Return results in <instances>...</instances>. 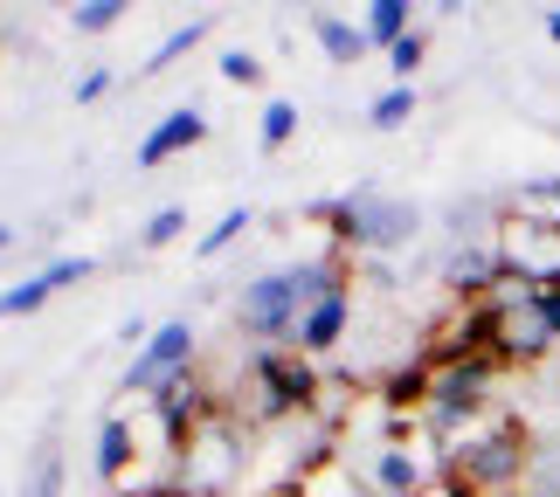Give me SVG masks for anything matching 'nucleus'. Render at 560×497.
<instances>
[{
  "label": "nucleus",
  "mask_w": 560,
  "mask_h": 497,
  "mask_svg": "<svg viewBox=\"0 0 560 497\" xmlns=\"http://www.w3.org/2000/svg\"><path fill=\"white\" fill-rule=\"evenodd\" d=\"M339 284H353V256L347 249L318 256V263L264 270V276L243 284V297H235V326H243V339H256V345H291V353H298V326H305V311L318 305V297H332Z\"/></svg>",
  "instance_id": "nucleus-1"
},
{
  "label": "nucleus",
  "mask_w": 560,
  "mask_h": 497,
  "mask_svg": "<svg viewBox=\"0 0 560 497\" xmlns=\"http://www.w3.org/2000/svg\"><path fill=\"white\" fill-rule=\"evenodd\" d=\"M312 222H326L332 249H347V256H395L422 235V208L387 187H353L339 201H312Z\"/></svg>",
  "instance_id": "nucleus-2"
},
{
  "label": "nucleus",
  "mask_w": 560,
  "mask_h": 497,
  "mask_svg": "<svg viewBox=\"0 0 560 497\" xmlns=\"http://www.w3.org/2000/svg\"><path fill=\"white\" fill-rule=\"evenodd\" d=\"M526 457H533V436L520 415H491L478 436H470L457 457H450L443 470H457V477L478 490V497H505L526 484Z\"/></svg>",
  "instance_id": "nucleus-3"
},
{
  "label": "nucleus",
  "mask_w": 560,
  "mask_h": 497,
  "mask_svg": "<svg viewBox=\"0 0 560 497\" xmlns=\"http://www.w3.org/2000/svg\"><path fill=\"white\" fill-rule=\"evenodd\" d=\"M243 470H249V436H243L229 415H214V422L194 428L187 449L174 457V484H180L187 497H235Z\"/></svg>",
  "instance_id": "nucleus-4"
},
{
  "label": "nucleus",
  "mask_w": 560,
  "mask_h": 497,
  "mask_svg": "<svg viewBox=\"0 0 560 497\" xmlns=\"http://www.w3.org/2000/svg\"><path fill=\"white\" fill-rule=\"evenodd\" d=\"M553 326L540 311V297H526V305H485V353L499 366H540L553 353Z\"/></svg>",
  "instance_id": "nucleus-5"
},
{
  "label": "nucleus",
  "mask_w": 560,
  "mask_h": 497,
  "mask_svg": "<svg viewBox=\"0 0 560 497\" xmlns=\"http://www.w3.org/2000/svg\"><path fill=\"white\" fill-rule=\"evenodd\" d=\"M491 242H499L505 276H520L533 291H560V228H533V222L499 208V235Z\"/></svg>",
  "instance_id": "nucleus-6"
},
{
  "label": "nucleus",
  "mask_w": 560,
  "mask_h": 497,
  "mask_svg": "<svg viewBox=\"0 0 560 497\" xmlns=\"http://www.w3.org/2000/svg\"><path fill=\"white\" fill-rule=\"evenodd\" d=\"M194 353H201V339H194L187 318H166V326H153V339H145V353L125 366V380H118V394H145L153 401L174 374H187Z\"/></svg>",
  "instance_id": "nucleus-7"
},
{
  "label": "nucleus",
  "mask_w": 560,
  "mask_h": 497,
  "mask_svg": "<svg viewBox=\"0 0 560 497\" xmlns=\"http://www.w3.org/2000/svg\"><path fill=\"white\" fill-rule=\"evenodd\" d=\"M249 380H264L291 415H312L318 387H326V374L312 366V353H291V345H256V353H249Z\"/></svg>",
  "instance_id": "nucleus-8"
},
{
  "label": "nucleus",
  "mask_w": 560,
  "mask_h": 497,
  "mask_svg": "<svg viewBox=\"0 0 560 497\" xmlns=\"http://www.w3.org/2000/svg\"><path fill=\"white\" fill-rule=\"evenodd\" d=\"M499 276H505V263H499V242H491V235L485 242H450L443 263H436L443 297H464V305H485Z\"/></svg>",
  "instance_id": "nucleus-9"
},
{
  "label": "nucleus",
  "mask_w": 560,
  "mask_h": 497,
  "mask_svg": "<svg viewBox=\"0 0 560 497\" xmlns=\"http://www.w3.org/2000/svg\"><path fill=\"white\" fill-rule=\"evenodd\" d=\"M436 457H422V449H408L401 436H387V442H374V457H368V477L360 484H374V490H387V497H422L429 484H436Z\"/></svg>",
  "instance_id": "nucleus-10"
},
{
  "label": "nucleus",
  "mask_w": 560,
  "mask_h": 497,
  "mask_svg": "<svg viewBox=\"0 0 560 497\" xmlns=\"http://www.w3.org/2000/svg\"><path fill=\"white\" fill-rule=\"evenodd\" d=\"M97 263L91 256H56V263H42V270H28L21 284H8L0 291V318H28V311H42L56 291H70V284H83Z\"/></svg>",
  "instance_id": "nucleus-11"
},
{
  "label": "nucleus",
  "mask_w": 560,
  "mask_h": 497,
  "mask_svg": "<svg viewBox=\"0 0 560 497\" xmlns=\"http://www.w3.org/2000/svg\"><path fill=\"white\" fill-rule=\"evenodd\" d=\"M201 139H208V118L194 111V104H174V111H166V118H153V132L139 139V173H160L166 159L194 153Z\"/></svg>",
  "instance_id": "nucleus-12"
},
{
  "label": "nucleus",
  "mask_w": 560,
  "mask_h": 497,
  "mask_svg": "<svg viewBox=\"0 0 560 497\" xmlns=\"http://www.w3.org/2000/svg\"><path fill=\"white\" fill-rule=\"evenodd\" d=\"M91 463H97V477H104V490H118L132 470L145 463V449H139V428L125 422V415H104L97 422V449H91Z\"/></svg>",
  "instance_id": "nucleus-13"
},
{
  "label": "nucleus",
  "mask_w": 560,
  "mask_h": 497,
  "mask_svg": "<svg viewBox=\"0 0 560 497\" xmlns=\"http://www.w3.org/2000/svg\"><path fill=\"white\" fill-rule=\"evenodd\" d=\"M347 326H353V284H339L332 297H318V305L305 311V326H298V353H332L339 339H347Z\"/></svg>",
  "instance_id": "nucleus-14"
},
{
  "label": "nucleus",
  "mask_w": 560,
  "mask_h": 497,
  "mask_svg": "<svg viewBox=\"0 0 560 497\" xmlns=\"http://www.w3.org/2000/svg\"><path fill=\"white\" fill-rule=\"evenodd\" d=\"M505 214H520V222H533V228H560V173H540V180H520L499 201Z\"/></svg>",
  "instance_id": "nucleus-15"
},
{
  "label": "nucleus",
  "mask_w": 560,
  "mask_h": 497,
  "mask_svg": "<svg viewBox=\"0 0 560 497\" xmlns=\"http://www.w3.org/2000/svg\"><path fill=\"white\" fill-rule=\"evenodd\" d=\"M305 28H312V42H318L332 62H360V56H368V28H360V21H347V14H332V8H312Z\"/></svg>",
  "instance_id": "nucleus-16"
},
{
  "label": "nucleus",
  "mask_w": 560,
  "mask_h": 497,
  "mask_svg": "<svg viewBox=\"0 0 560 497\" xmlns=\"http://www.w3.org/2000/svg\"><path fill=\"white\" fill-rule=\"evenodd\" d=\"M62 484H70V463H62V442H56V422H49V436L28 449V470H21V497H62Z\"/></svg>",
  "instance_id": "nucleus-17"
},
{
  "label": "nucleus",
  "mask_w": 560,
  "mask_h": 497,
  "mask_svg": "<svg viewBox=\"0 0 560 497\" xmlns=\"http://www.w3.org/2000/svg\"><path fill=\"white\" fill-rule=\"evenodd\" d=\"M360 28H368V49H395L401 35H416V8L408 0H374Z\"/></svg>",
  "instance_id": "nucleus-18"
},
{
  "label": "nucleus",
  "mask_w": 560,
  "mask_h": 497,
  "mask_svg": "<svg viewBox=\"0 0 560 497\" xmlns=\"http://www.w3.org/2000/svg\"><path fill=\"white\" fill-rule=\"evenodd\" d=\"M408 118H416V83H387V91L368 104V125H374V132H401Z\"/></svg>",
  "instance_id": "nucleus-19"
},
{
  "label": "nucleus",
  "mask_w": 560,
  "mask_h": 497,
  "mask_svg": "<svg viewBox=\"0 0 560 497\" xmlns=\"http://www.w3.org/2000/svg\"><path fill=\"white\" fill-rule=\"evenodd\" d=\"M208 28H214V14H194V21H180V28H174V35H166L160 49H153V62H145V76H153V70H166V62H174V56H187V49H201V42H208Z\"/></svg>",
  "instance_id": "nucleus-20"
},
{
  "label": "nucleus",
  "mask_w": 560,
  "mask_h": 497,
  "mask_svg": "<svg viewBox=\"0 0 560 497\" xmlns=\"http://www.w3.org/2000/svg\"><path fill=\"white\" fill-rule=\"evenodd\" d=\"M298 125H305V111H298L291 97H270L264 104V153H284V145L298 139Z\"/></svg>",
  "instance_id": "nucleus-21"
},
{
  "label": "nucleus",
  "mask_w": 560,
  "mask_h": 497,
  "mask_svg": "<svg viewBox=\"0 0 560 497\" xmlns=\"http://www.w3.org/2000/svg\"><path fill=\"white\" fill-rule=\"evenodd\" d=\"M125 8H132V0H83V8H70V28L77 35H112L125 21Z\"/></svg>",
  "instance_id": "nucleus-22"
},
{
  "label": "nucleus",
  "mask_w": 560,
  "mask_h": 497,
  "mask_svg": "<svg viewBox=\"0 0 560 497\" xmlns=\"http://www.w3.org/2000/svg\"><path fill=\"white\" fill-rule=\"evenodd\" d=\"M180 228H187V208H160V214H145L139 249H145V256H153V249H174V242H180Z\"/></svg>",
  "instance_id": "nucleus-23"
},
{
  "label": "nucleus",
  "mask_w": 560,
  "mask_h": 497,
  "mask_svg": "<svg viewBox=\"0 0 560 497\" xmlns=\"http://www.w3.org/2000/svg\"><path fill=\"white\" fill-rule=\"evenodd\" d=\"M243 235H249V208H229L222 222H214V228L201 235V242H194V256H222V249L243 242Z\"/></svg>",
  "instance_id": "nucleus-24"
},
{
  "label": "nucleus",
  "mask_w": 560,
  "mask_h": 497,
  "mask_svg": "<svg viewBox=\"0 0 560 497\" xmlns=\"http://www.w3.org/2000/svg\"><path fill=\"white\" fill-rule=\"evenodd\" d=\"M422 56H429V28H416V35H401L395 49H387V70H395V83H416V70H422Z\"/></svg>",
  "instance_id": "nucleus-25"
},
{
  "label": "nucleus",
  "mask_w": 560,
  "mask_h": 497,
  "mask_svg": "<svg viewBox=\"0 0 560 497\" xmlns=\"http://www.w3.org/2000/svg\"><path fill=\"white\" fill-rule=\"evenodd\" d=\"M222 76H229V83H264V62H256L249 49H229V56H222Z\"/></svg>",
  "instance_id": "nucleus-26"
},
{
  "label": "nucleus",
  "mask_w": 560,
  "mask_h": 497,
  "mask_svg": "<svg viewBox=\"0 0 560 497\" xmlns=\"http://www.w3.org/2000/svg\"><path fill=\"white\" fill-rule=\"evenodd\" d=\"M112 83H118L112 70H83V76H77V104H97L104 91H112Z\"/></svg>",
  "instance_id": "nucleus-27"
},
{
  "label": "nucleus",
  "mask_w": 560,
  "mask_h": 497,
  "mask_svg": "<svg viewBox=\"0 0 560 497\" xmlns=\"http://www.w3.org/2000/svg\"><path fill=\"white\" fill-rule=\"evenodd\" d=\"M540 311H547V326H553V339H560V291H540Z\"/></svg>",
  "instance_id": "nucleus-28"
},
{
  "label": "nucleus",
  "mask_w": 560,
  "mask_h": 497,
  "mask_svg": "<svg viewBox=\"0 0 560 497\" xmlns=\"http://www.w3.org/2000/svg\"><path fill=\"white\" fill-rule=\"evenodd\" d=\"M547 42L560 49V8H547Z\"/></svg>",
  "instance_id": "nucleus-29"
},
{
  "label": "nucleus",
  "mask_w": 560,
  "mask_h": 497,
  "mask_svg": "<svg viewBox=\"0 0 560 497\" xmlns=\"http://www.w3.org/2000/svg\"><path fill=\"white\" fill-rule=\"evenodd\" d=\"M14 235H21V228H8V222H0V256H8V249H14Z\"/></svg>",
  "instance_id": "nucleus-30"
},
{
  "label": "nucleus",
  "mask_w": 560,
  "mask_h": 497,
  "mask_svg": "<svg viewBox=\"0 0 560 497\" xmlns=\"http://www.w3.org/2000/svg\"><path fill=\"white\" fill-rule=\"evenodd\" d=\"M153 497H187V490H180V484H166V490H153Z\"/></svg>",
  "instance_id": "nucleus-31"
},
{
  "label": "nucleus",
  "mask_w": 560,
  "mask_h": 497,
  "mask_svg": "<svg viewBox=\"0 0 560 497\" xmlns=\"http://www.w3.org/2000/svg\"><path fill=\"white\" fill-rule=\"evenodd\" d=\"M360 497H387V490H374V484H360Z\"/></svg>",
  "instance_id": "nucleus-32"
},
{
  "label": "nucleus",
  "mask_w": 560,
  "mask_h": 497,
  "mask_svg": "<svg viewBox=\"0 0 560 497\" xmlns=\"http://www.w3.org/2000/svg\"><path fill=\"white\" fill-rule=\"evenodd\" d=\"M264 497H298V490H264Z\"/></svg>",
  "instance_id": "nucleus-33"
},
{
  "label": "nucleus",
  "mask_w": 560,
  "mask_h": 497,
  "mask_svg": "<svg viewBox=\"0 0 560 497\" xmlns=\"http://www.w3.org/2000/svg\"><path fill=\"white\" fill-rule=\"evenodd\" d=\"M104 497H118V490H104Z\"/></svg>",
  "instance_id": "nucleus-34"
}]
</instances>
